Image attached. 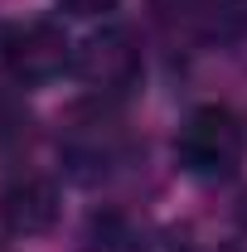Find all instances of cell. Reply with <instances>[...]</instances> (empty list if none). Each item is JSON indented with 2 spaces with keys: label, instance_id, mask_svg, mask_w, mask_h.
<instances>
[{
  "label": "cell",
  "instance_id": "cell-1",
  "mask_svg": "<svg viewBox=\"0 0 247 252\" xmlns=\"http://www.w3.org/2000/svg\"><path fill=\"white\" fill-rule=\"evenodd\" d=\"M175 156L189 175L199 180H223L233 175L247 156V131L228 107H199L175 136Z\"/></svg>",
  "mask_w": 247,
  "mask_h": 252
},
{
  "label": "cell",
  "instance_id": "cell-2",
  "mask_svg": "<svg viewBox=\"0 0 247 252\" xmlns=\"http://www.w3.org/2000/svg\"><path fill=\"white\" fill-rule=\"evenodd\" d=\"M0 63L20 88H39L73 63V44L54 20H20L0 34Z\"/></svg>",
  "mask_w": 247,
  "mask_h": 252
},
{
  "label": "cell",
  "instance_id": "cell-3",
  "mask_svg": "<svg viewBox=\"0 0 247 252\" xmlns=\"http://www.w3.org/2000/svg\"><path fill=\"white\" fill-rule=\"evenodd\" d=\"M73 68L97 93H126L141 78V44L131 39V30H102L73 54Z\"/></svg>",
  "mask_w": 247,
  "mask_h": 252
},
{
  "label": "cell",
  "instance_id": "cell-4",
  "mask_svg": "<svg viewBox=\"0 0 247 252\" xmlns=\"http://www.w3.org/2000/svg\"><path fill=\"white\" fill-rule=\"evenodd\" d=\"M0 223L10 233H20V238L49 233L59 223V189L49 180H15L0 194Z\"/></svg>",
  "mask_w": 247,
  "mask_h": 252
},
{
  "label": "cell",
  "instance_id": "cell-5",
  "mask_svg": "<svg viewBox=\"0 0 247 252\" xmlns=\"http://www.w3.org/2000/svg\"><path fill=\"white\" fill-rule=\"evenodd\" d=\"M117 0H59V10H68V15H83V20H93V15H107Z\"/></svg>",
  "mask_w": 247,
  "mask_h": 252
}]
</instances>
